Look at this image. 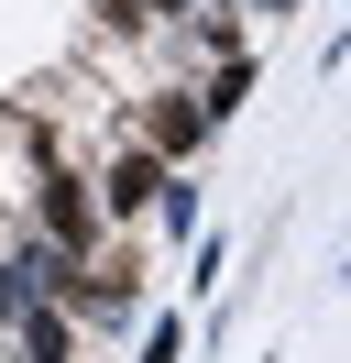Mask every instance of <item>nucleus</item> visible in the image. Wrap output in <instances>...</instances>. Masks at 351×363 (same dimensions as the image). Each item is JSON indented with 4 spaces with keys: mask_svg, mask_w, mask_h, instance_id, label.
Returning <instances> with one entry per match:
<instances>
[{
    "mask_svg": "<svg viewBox=\"0 0 351 363\" xmlns=\"http://www.w3.org/2000/svg\"><path fill=\"white\" fill-rule=\"evenodd\" d=\"M340 286H351V253H340Z\"/></svg>",
    "mask_w": 351,
    "mask_h": 363,
    "instance_id": "nucleus-11",
    "label": "nucleus"
},
{
    "mask_svg": "<svg viewBox=\"0 0 351 363\" xmlns=\"http://www.w3.org/2000/svg\"><path fill=\"white\" fill-rule=\"evenodd\" d=\"M219 275H231V231H197V253H187V297H219Z\"/></svg>",
    "mask_w": 351,
    "mask_h": 363,
    "instance_id": "nucleus-8",
    "label": "nucleus"
},
{
    "mask_svg": "<svg viewBox=\"0 0 351 363\" xmlns=\"http://www.w3.org/2000/svg\"><path fill=\"white\" fill-rule=\"evenodd\" d=\"M121 133L143 143V155H165V165H197V155L219 143V133H209V111H197V89H143Z\"/></svg>",
    "mask_w": 351,
    "mask_h": 363,
    "instance_id": "nucleus-2",
    "label": "nucleus"
},
{
    "mask_svg": "<svg viewBox=\"0 0 351 363\" xmlns=\"http://www.w3.org/2000/svg\"><path fill=\"white\" fill-rule=\"evenodd\" d=\"M154 220H165V242H197V231H209V199H197V165H176V177H165Z\"/></svg>",
    "mask_w": 351,
    "mask_h": 363,
    "instance_id": "nucleus-6",
    "label": "nucleus"
},
{
    "mask_svg": "<svg viewBox=\"0 0 351 363\" xmlns=\"http://www.w3.org/2000/svg\"><path fill=\"white\" fill-rule=\"evenodd\" d=\"M11 352L22 363H77V319H66L55 297H33V308L11 319Z\"/></svg>",
    "mask_w": 351,
    "mask_h": 363,
    "instance_id": "nucleus-5",
    "label": "nucleus"
},
{
    "mask_svg": "<svg viewBox=\"0 0 351 363\" xmlns=\"http://www.w3.org/2000/svg\"><path fill=\"white\" fill-rule=\"evenodd\" d=\"M187 330H197L187 308H154V319H143V352H132V363H187Z\"/></svg>",
    "mask_w": 351,
    "mask_h": 363,
    "instance_id": "nucleus-7",
    "label": "nucleus"
},
{
    "mask_svg": "<svg viewBox=\"0 0 351 363\" xmlns=\"http://www.w3.org/2000/svg\"><path fill=\"white\" fill-rule=\"evenodd\" d=\"M22 209H33V231H44L55 253H77V264L99 253V231H110V220H99V187H88V165H66V155H33Z\"/></svg>",
    "mask_w": 351,
    "mask_h": 363,
    "instance_id": "nucleus-1",
    "label": "nucleus"
},
{
    "mask_svg": "<svg viewBox=\"0 0 351 363\" xmlns=\"http://www.w3.org/2000/svg\"><path fill=\"white\" fill-rule=\"evenodd\" d=\"M165 177H176V165H165V155H143V143L121 133V155H110L99 177H88V187H99V220H154V199H165Z\"/></svg>",
    "mask_w": 351,
    "mask_h": 363,
    "instance_id": "nucleus-3",
    "label": "nucleus"
},
{
    "mask_svg": "<svg viewBox=\"0 0 351 363\" xmlns=\"http://www.w3.org/2000/svg\"><path fill=\"white\" fill-rule=\"evenodd\" d=\"M241 11H297V0H241Z\"/></svg>",
    "mask_w": 351,
    "mask_h": 363,
    "instance_id": "nucleus-9",
    "label": "nucleus"
},
{
    "mask_svg": "<svg viewBox=\"0 0 351 363\" xmlns=\"http://www.w3.org/2000/svg\"><path fill=\"white\" fill-rule=\"evenodd\" d=\"M0 242H11V209H0Z\"/></svg>",
    "mask_w": 351,
    "mask_h": 363,
    "instance_id": "nucleus-10",
    "label": "nucleus"
},
{
    "mask_svg": "<svg viewBox=\"0 0 351 363\" xmlns=\"http://www.w3.org/2000/svg\"><path fill=\"white\" fill-rule=\"evenodd\" d=\"M253 89H263V55H253V45H241V55H219V67L197 77V111H209V133H231Z\"/></svg>",
    "mask_w": 351,
    "mask_h": 363,
    "instance_id": "nucleus-4",
    "label": "nucleus"
}]
</instances>
